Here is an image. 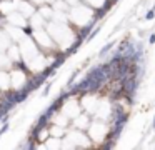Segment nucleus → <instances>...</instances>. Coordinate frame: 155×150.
I'll list each match as a JSON object with an SVG mask.
<instances>
[{
  "instance_id": "nucleus-1",
  "label": "nucleus",
  "mask_w": 155,
  "mask_h": 150,
  "mask_svg": "<svg viewBox=\"0 0 155 150\" xmlns=\"http://www.w3.org/2000/svg\"><path fill=\"white\" fill-rule=\"evenodd\" d=\"M153 15H155V8H152L150 12L147 13V17H145V18H147V20H150V18H153Z\"/></svg>"
},
{
  "instance_id": "nucleus-2",
  "label": "nucleus",
  "mask_w": 155,
  "mask_h": 150,
  "mask_svg": "<svg viewBox=\"0 0 155 150\" xmlns=\"http://www.w3.org/2000/svg\"><path fill=\"white\" fill-rule=\"evenodd\" d=\"M150 43H155V33H152V35H150Z\"/></svg>"
},
{
  "instance_id": "nucleus-3",
  "label": "nucleus",
  "mask_w": 155,
  "mask_h": 150,
  "mask_svg": "<svg viewBox=\"0 0 155 150\" xmlns=\"http://www.w3.org/2000/svg\"><path fill=\"white\" fill-rule=\"evenodd\" d=\"M153 127H155V118H153Z\"/></svg>"
}]
</instances>
